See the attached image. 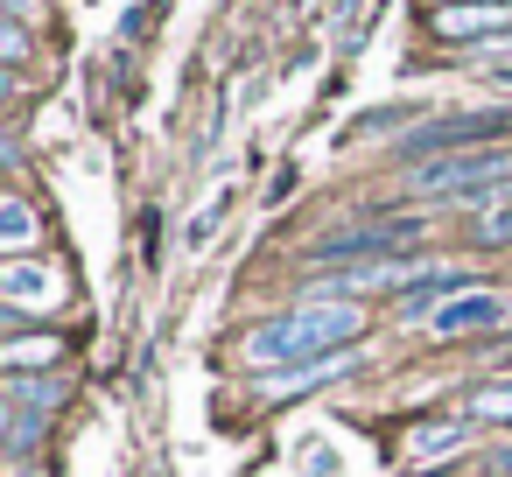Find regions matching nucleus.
I'll return each mask as SVG.
<instances>
[{
    "label": "nucleus",
    "instance_id": "obj_1",
    "mask_svg": "<svg viewBox=\"0 0 512 477\" xmlns=\"http://www.w3.org/2000/svg\"><path fill=\"white\" fill-rule=\"evenodd\" d=\"M365 330V309L358 302H302V309H288V316H274V323H253L246 337H239V351H246V365H281V372H302V365H323L337 344H351ZM344 358V351H337Z\"/></svg>",
    "mask_w": 512,
    "mask_h": 477
},
{
    "label": "nucleus",
    "instance_id": "obj_2",
    "mask_svg": "<svg viewBox=\"0 0 512 477\" xmlns=\"http://www.w3.org/2000/svg\"><path fill=\"white\" fill-rule=\"evenodd\" d=\"M505 176H512V155L484 148V155H442V162H421V169L407 176V190H414V197H470V190L505 183Z\"/></svg>",
    "mask_w": 512,
    "mask_h": 477
},
{
    "label": "nucleus",
    "instance_id": "obj_3",
    "mask_svg": "<svg viewBox=\"0 0 512 477\" xmlns=\"http://www.w3.org/2000/svg\"><path fill=\"white\" fill-rule=\"evenodd\" d=\"M414 246V225H365V232H344V239H316V260H400Z\"/></svg>",
    "mask_w": 512,
    "mask_h": 477
},
{
    "label": "nucleus",
    "instance_id": "obj_4",
    "mask_svg": "<svg viewBox=\"0 0 512 477\" xmlns=\"http://www.w3.org/2000/svg\"><path fill=\"white\" fill-rule=\"evenodd\" d=\"M0 295L15 309H50V302H64V267L57 260H8L0 267Z\"/></svg>",
    "mask_w": 512,
    "mask_h": 477
},
{
    "label": "nucleus",
    "instance_id": "obj_5",
    "mask_svg": "<svg viewBox=\"0 0 512 477\" xmlns=\"http://www.w3.org/2000/svg\"><path fill=\"white\" fill-rule=\"evenodd\" d=\"M8 393H15V435H8V442H15V456H22V449L36 442V421L57 414L64 386H57V379H36V372H8Z\"/></svg>",
    "mask_w": 512,
    "mask_h": 477
},
{
    "label": "nucleus",
    "instance_id": "obj_6",
    "mask_svg": "<svg viewBox=\"0 0 512 477\" xmlns=\"http://www.w3.org/2000/svg\"><path fill=\"white\" fill-rule=\"evenodd\" d=\"M512 316V302L498 295V288H470V295H449L442 309H435V330L442 337H463V330H491V323H505Z\"/></svg>",
    "mask_w": 512,
    "mask_h": 477
},
{
    "label": "nucleus",
    "instance_id": "obj_7",
    "mask_svg": "<svg viewBox=\"0 0 512 477\" xmlns=\"http://www.w3.org/2000/svg\"><path fill=\"white\" fill-rule=\"evenodd\" d=\"M505 120L498 113H463V120H449V127H421V134H407L400 141V155H435L442 162V148H463V141H491Z\"/></svg>",
    "mask_w": 512,
    "mask_h": 477
},
{
    "label": "nucleus",
    "instance_id": "obj_8",
    "mask_svg": "<svg viewBox=\"0 0 512 477\" xmlns=\"http://www.w3.org/2000/svg\"><path fill=\"white\" fill-rule=\"evenodd\" d=\"M505 22H512V8H498V0H456V8H435V36H449V43H463V36H505Z\"/></svg>",
    "mask_w": 512,
    "mask_h": 477
},
{
    "label": "nucleus",
    "instance_id": "obj_9",
    "mask_svg": "<svg viewBox=\"0 0 512 477\" xmlns=\"http://www.w3.org/2000/svg\"><path fill=\"white\" fill-rule=\"evenodd\" d=\"M0 246H8V253H29V246H36V211H29L22 197L0 204Z\"/></svg>",
    "mask_w": 512,
    "mask_h": 477
},
{
    "label": "nucleus",
    "instance_id": "obj_10",
    "mask_svg": "<svg viewBox=\"0 0 512 477\" xmlns=\"http://www.w3.org/2000/svg\"><path fill=\"white\" fill-rule=\"evenodd\" d=\"M456 442H463V421H435V428H414V442H407V449L428 463V456H442V449H456Z\"/></svg>",
    "mask_w": 512,
    "mask_h": 477
},
{
    "label": "nucleus",
    "instance_id": "obj_11",
    "mask_svg": "<svg viewBox=\"0 0 512 477\" xmlns=\"http://www.w3.org/2000/svg\"><path fill=\"white\" fill-rule=\"evenodd\" d=\"M470 414H477V421H512V379H498V386H484V393L470 400Z\"/></svg>",
    "mask_w": 512,
    "mask_h": 477
},
{
    "label": "nucleus",
    "instance_id": "obj_12",
    "mask_svg": "<svg viewBox=\"0 0 512 477\" xmlns=\"http://www.w3.org/2000/svg\"><path fill=\"white\" fill-rule=\"evenodd\" d=\"M43 358H57V337H22V344L8 351V372H29V365H43Z\"/></svg>",
    "mask_w": 512,
    "mask_h": 477
},
{
    "label": "nucleus",
    "instance_id": "obj_13",
    "mask_svg": "<svg viewBox=\"0 0 512 477\" xmlns=\"http://www.w3.org/2000/svg\"><path fill=\"white\" fill-rule=\"evenodd\" d=\"M372 8H379V0H358V8H351V22H344L337 50H358V43H365V29H372Z\"/></svg>",
    "mask_w": 512,
    "mask_h": 477
},
{
    "label": "nucleus",
    "instance_id": "obj_14",
    "mask_svg": "<svg viewBox=\"0 0 512 477\" xmlns=\"http://www.w3.org/2000/svg\"><path fill=\"white\" fill-rule=\"evenodd\" d=\"M477 232H484V239H491V246H505V239H512V197H505V204H491V211H484V225H477Z\"/></svg>",
    "mask_w": 512,
    "mask_h": 477
},
{
    "label": "nucleus",
    "instance_id": "obj_15",
    "mask_svg": "<svg viewBox=\"0 0 512 477\" xmlns=\"http://www.w3.org/2000/svg\"><path fill=\"white\" fill-rule=\"evenodd\" d=\"M477 64H498V71H505V64H512V36H491V43H477Z\"/></svg>",
    "mask_w": 512,
    "mask_h": 477
},
{
    "label": "nucleus",
    "instance_id": "obj_16",
    "mask_svg": "<svg viewBox=\"0 0 512 477\" xmlns=\"http://www.w3.org/2000/svg\"><path fill=\"white\" fill-rule=\"evenodd\" d=\"M0 57H8V64H29V36H22V22H8V43H0Z\"/></svg>",
    "mask_w": 512,
    "mask_h": 477
},
{
    "label": "nucleus",
    "instance_id": "obj_17",
    "mask_svg": "<svg viewBox=\"0 0 512 477\" xmlns=\"http://www.w3.org/2000/svg\"><path fill=\"white\" fill-rule=\"evenodd\" d=\"M302 456H309V463H302V470H309V477H330V449H323V442H309V449H302Z\"/></svg>",
    "mask_w": 512,
    "mask_h": 477
},
{
    "label": "nucleus",
    "instance_id": "obj_18",
    "mask_svg": "<svg viewBox=\"0 0 512 477\" xmlns=\"http://www.w3.org/2000/svg\"><path fill=\"white\" fill-rule=\"evenodd\" d=\"M491 477H512V442H505V449L491 456Z\"/></svg>",
    "mask_w": 512,
    "mask_h": 477
},
{
    "label": "nucleus",
    "instance_id": "obj_19",
    "mask_svg": "<svg viewBox=\"0 0 512 477\" xmlns=\"http://www.w3.org/2000/svg\"><path fill=\"white\" fill-rule=\"evenodd\" d=\"M29 8H36V0H8V22H22Z\"/></svg>",
    "mask_w": 512,
    "mask_h": 477
}]
</instances>
